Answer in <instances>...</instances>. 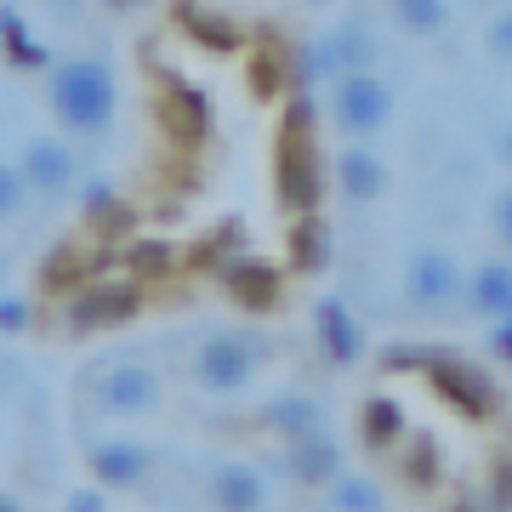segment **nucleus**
<instances>
[]
</instances>
